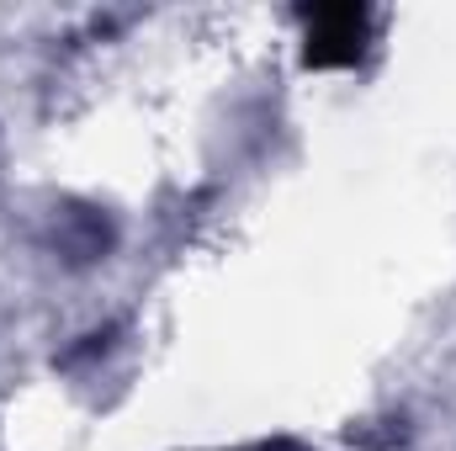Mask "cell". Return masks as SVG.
Wrapping results in <instances>:
<instances>
[{"label":"cell","mask_w":456,"mask_h":451,"mask_svg":"<svg viewBox=\"0 0 456 451\" xmlns=\"http://www.w3.org/2000/svg\"><path fill=\"white\" fill-rule=\"evenodd\" d=\"M371 43V11L366 5H308L303 11V64L308 70H350L361 64Z\"/></svg>","instance_id":"cell-1"}]
</instances>
